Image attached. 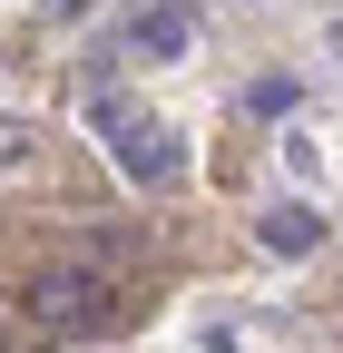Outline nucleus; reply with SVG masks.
Wrapping results in <instances>:
<instances>
[{
	"mask_svg": "<svg viewBox=\"0 0 343 353\" xmlns=\"http://www.w3.org/2000/svg\"><path fill=\"white\" fill-rule=\"evenodd\" d=\"M30 314H39V324H59V334H89V324L118 314V275H108L98 255H59L50 275L30 285Z\"/></svg>",
	"mask_w": 343,
	"mask_h": 353,
	"instance_id": "1",
	"label": "nucleus"
},
{
	"mask_svg": "<svg viewBox=\"0 0 343 353\" xmlns=\"http://www.w3.org/2000/svg\"><path fill=\"white\" fill-rule=\"evenodd\" d=\"M98 128H108V157L138 176V187H177V176H187V148L167 138L147 108H98Z\"/></svg>",
	"mask_w": 343,
	"mask_h": 353,
	"instance_id": "2",
	"label": "nucleus"
},
{
	"mask_svg": "<svg viewBox=\"0 0 343 353\" xmlns=\"http://www.w3.org/2000/svg\"><path fill=\"white\" fill-rule=\"evenodd\" d=\"M127 50H138V59L196 50V10H187V0H147V10H127Z\"/></svg>",
	"mask_w": 343,
	"mask_h": 353,
	"instance_id": "3",
	"label": "nucleus"
},
{
	"mask_svg": "<svg viewBox=\"0 0 343 353\" xmlns=\"http://www.w3.org/2000/svg\"><path fill=\"white\" fill-rule=\"evenodd\" d=\"M255 236H265L275 255H304V245H324V216H314V206H275Z\"/></svg>",
	"mask_w": 343,
	"mask_h": 353,
	"instance_id": "4",
	"label": "nucleus"
},
{
	"mask_svg": "<svg viewBox=\"0 0 343 353\" xmlns=\"http://www.w3.org/2000/svg\"><path fill=\"white\" fill-rule=\"evenodd\" d=\"M39 10H89V0H39Z\"/></svg>",
	"mask_w": 343,
	"mask_h": 353,
	"instance_id": "5",
	"label": "nucleus"
},
{
	"mask_svg": "<svg viewBox=\"0 0 343 353\" xmlns=\"http://www.w3.org/2000/svg\"><path fill=\"white\" fill-rule=\"evenodd\" d=\"M333 50H343V30H333Z\"/></svg>",
	"mask_w": 343,
	"mask_h": 353,
	"instance_id": "6",
	"label": "nucleus"
}]
</instances>
